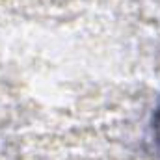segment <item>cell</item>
Listing matches in <instances>:
<instances>
[{
	"label": "cell",
	"instance_id": "obj_1",
	"mask_svg": "<svg viewBox=\"0 0 160 160\" xmlns=\"http://www.w3.org/2000/svg\"><path fill=\"white\" fill-rule=\"evenodd\" d=\"M151 136L155 142V147L160 153V104L155 108L153 112V119H151Z\"/></svg>",
	"mask_w": 160,
	"mask_h": 160
}]
</instances>
